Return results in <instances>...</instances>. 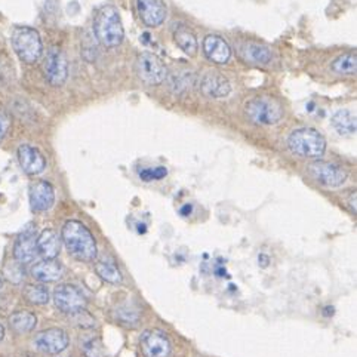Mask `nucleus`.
Masks as SVG:
<instances>
[{
    "label": "nucleus",
    "instance_id": "24",
    "mask_svg": "<svg viewBox=\"0 0 357 357\" xmlns=\"http://www.w3.org/2000/svg\"><path fill=\"white\" fill-rule=\"evenodd\" d=\"M95 271H97V275L104 282L112 283V284H119L123 279L121 270H119L117 266L110 259L97 261V264H95Z\"/></svg>",
    "mask_w": 357,
    "mask_h": 357
},
{
    "label": "nucleus",
    "instance_id": "14",
    "mask_svg": "<svg viewBox=\"0 0 357 357\" xmlns=\"http://www.w3.org/2000/svg\"><path fill=\"white\" fill-rule=\"evenodd\" d=\"M137 12L147 27H159L166 20L163 0H137Z\"/></svg>",
    "mask_w": 357,
    "mask_h": 357
},
{
    "label": "nucleus",
    "instance_id": "34",
    "mask_svg": "<svg viewBox=\"0 0 357 357\" xmlns=\"http://www.w3.org/2000/svg\"><path fill=\"white\" fill-rule=\"evenodd\" d=\"M192 205H185L183 209H181V213L183 215H190V212H192Z\"/></svg>",
    "mask_w": 357,
    "mask_h": 357
},
{
    "label": "nucleus",
    "instance_id": "23",
    "mask_svg": "<svg viewBox=\"0 0 357 357\" xmlns=\"http://www.w3.org/2000/svg\"><path fill=\"white\" fill-rule=\"evenodd\" d=\"M9 325L17 334H27L38 325V319L30 312H17L9 317Z\"/></svg>",
    "mask_w": 357,
    "mask_h": 357
},
{
    "label": "nucleus",
    "instance_id": "10",
    "mask_svg": "<svg viewBox=\"0 0 357 357\" xmlns=\"http://www.w3.org/2000/svg\"><path fill=\"white\" fill-rule=\"evenodd\" d=\"M141 351L146 357H169L171 342L162 331H146L141 335Z\"/></svg>",
    "mask_w": 357,
    "mask_h": 357
},
{
    "label": "nucleus",
    "instance_id": "11",
    "mask_svg": "<svg viewBox=\"0 0 357 357\" xmlns=\"http://www.w3.org/2000/svg\"><path fill=\"white\" fill-rule=\"evenodd\" d=\"M45 76L47 82L54 86L63 85V83L67 80V76H68L67 59H66V55L59 50H56V47H52V50L46 55Z\"/></svg>",
    "mask_w": 357,
    "mask_h": 357
},
{
    "label": "nucleus",
    "instance_id": "31",
    "mask_svg": "<svg viewBox=\"0 0 357 357\" xmlns=\"http://www.w3.org/2000/svg\"><path fill=\"white\" fill-rule=\"evenodd\" d=\"M190 83H192V80L187 79V76H175L172 80H171V86L174 89V92H181L184 89H187L190 86Z\"/></svg>",
    "mask_w": 357,
    "mask_h": 357
},
{
    "label": "nucleus",
    "instance_id": "2",
    "mask_svg": "<svg viewBox=\"0 0 357 357\" xmlns=\"http://www.w3.org/2000/svg\"><path fill=\"white\" fill-rule=\"evenodd\" d=\"M93 33L97 40L105 47H116L122 43L125 30L116 6L105 5L95 12Z\"/></svg>",
    "mask_w": 357,
    "mask_h": 357
},
{
    "label": "nucleus",
    "instance_id": "26",
    "mask_svg": "<svg viewBox=\"0 0 357 357\" xmlns=\"http://www.w3.org/2000/svg\"><path fill=\"white\" fill-rule=\"evenodd\" d=\"M22 294L24 298L34 305H43L50 301V292L43 284H27Z\"/></svg>",
    "mask_w": 357,
    "mask_h": 357
},
{
    "label": "nucleus",
    "instance_id": "3",
    "mask_svg": "<svg viewBox=\"0 0 357 357\" xmlns=\"http://www.w3.org/2000/svg\"><path fill=\"white\" fill-rule=\"evenodd\" d=\"M289 150L296 156L307 159H320L326 150V139L312 128L296 129L288 138Z\"/></svg>",
    "mask_w": 357,
    "mask_h": 357
},
{
    "label": "nucleus",
    "instance_id": "16",
    "mask_svg": "<svg viewBox=\"0 0 357 357\" xmlns=\"http://www.w3.org/2000/svg\"><path fill=\"white\" fill-rule=\"evenodd\" d=\"M55 202L54 187L47 181H36L30 185V205L36 212L51 209Z\"/></svg>",
    "mask_w": 357,
    "mask_h": 357
},
{
    "label": "nucleus",
    "instance_id": "6",
    "mask_svg": "<svg viewBox=\"0 0 357 357\" xmlns=\"http://www.w3.org/2000/svg\"><path fill=\"white\" fill-rule=\"evenodd\" d=\"M54 303L59 312L66 314H75L86 308V296L75 284H59L54 291Z\"/></svg>",
    "mask_w": 357,
    "mask_h": 357
},
{
    "label": "nucleus",
    "instance_id": "30",
    "mask_svg": "<svg viewBox=\"0 0 357 357\" xmlns=\"http://www.w3.org/2000/svg\"><path fill=\"white\" fill-rule=\"evenodd\" d=\"M21 266H22V264H20V263L6 266V268H5V275H6V278H8L12 283H17L15 275H17L21 280L24 279V270H22V267H21Z\"/></svg>",
    "mask_w": 357,
    "mask_h": 357
},
{
    "label": "nucleus",
    "instance_id": "19",
    "mask_svg": "<svg viewBox=\"0 0 357 357\" xmlns=\"http://www.w3.org/2000/svg\"><path fill=\"white\" fill-rule=\"evenodd\" d=\"M63 273H64L63 266L54 259L40 261V263L34 264L31 268V276L36 280L43 282V283L59 280L63 278Z\"/></svg>",
    "mask_w": 357,
    "mask_h": 357
},
{
    "label": "nucleus",
    "instance_id": "22",
    "mask_svg": "<svg viewBox=\"0 0 357 357\" xmlns=\"http://www.w3.org/2000/svg\"><path fill=\"white\" fill-rule=\"evenodd\" d=\"M332 126L341 135L356 134V116L350 110H340L331 119Z\"/></svg>",
    "mask_w": 357,
    "mask_h": 357
},
{
    "label": "nucleus",
    "instance_id": "33",
    "mask_svg": "<svg viewBox=\"0 0 357 357\" xmlns=\"http://www.w3.org/2000/svg\"><path fill=\"white\" fill-rule=\"evenodd\" d=\"M350 208H351V211L356 213V192L354 193H351L350 195Z\"/></svg>",
    "mask_w": 357,
    "mask_h": 357
},
{
    "label": "nucleus",
    "instance_id": "17",
    "mask_svg": "<svg viewBox=\"0 0 357 357\" xmlns=\"http://www.w3.org/2000/svg\"><path fill=\"white\" fill-rule=\"evenodd\" d=\"M204 52L209 61L215 64L229 63L231 56V47L222 38L217 34H209L204 39Z\"/></svg>",
    "mask_w": 357,
    "mask_h": 357
},
{
    "label": "nucleus",
    "instance_id": "32",
    "mask_svg": "<svg viewBox=\"0 0 357 357\" xmlns=\"http://www.w3.org/2000/svg\"><path fill=\"white\" fill-rule=\"evenodd\" d=\"M9 126H10L9 117L2 110H0V141H2L3 137L6 135V132L9 130Z\"/></svg>",
    "mask_w": 357,
    "mask_h": 357
},
{
    "label": "nucleus",
    "instance_id": "18",
    "mask_svg": "<svg viewBox=\"0 0 357 357\" xmlns=\"http://www.w3.org/2000/svg\"><path fill=\"white\" fill-rule=\"evenodd\" d=\"M36 245H38V252L45 259H55L61 251V237L55 230L46 229L36 239Z\"/></svg>",
    "mask_w": 357,
    "mask_h": 357
},
{
    "label": "nucleus",
    "instance_id": "25",
    "mask_svg": "<svg viewBox=\"0 0 357 357\" xmlns=\"http://www.w3.org/2000/svg\"><path fill=\"white\" fill-rule=\"evenodd\" d=\"M332 68L335 73L342 76H354L357 71V55L356 52H349L338 56L334 63H332Z\"/></svg>",
    "mask_w": 357,
    "mask_h": 357
},
{
    "label": "nucleus",
    "instance_id": "36",
    "mask_svg": "<svg viewBox=\"0 0 357 357\" xmlns=\"http://www.w3.org/2000/svg\"><path fill=\"white\" fill-rule=\"evenodd\" d=\"M0 288H2V279H0Z\"/></svg>",
    "mask_w": 357,
    "mask_h": 357
},
{
    "label": "nucleus",
    "instance_id": "35",
    "mask_svg": "<svg viewBox=\"0 0 357 357\" xmlns=\"http://www.w3.org/2000/svg\"><path fill=\"white\" fill-rule=\"evenodd\" d=\"M3 337H5V328L2 324H0V341L3 340Z\"/></svg>",
    "mask_w": 357,
    "mask_h": 357
},
{
    "label": "nucleus",
    "instance_id": "5",
    "mask_svg": "<svg viewBox=\"0 0 357 357\" xmlns=\"http://www.w3.org/2000/svg\"><path fill=\"white\" fill-rule=\"evenodd\" d=\"M245 112L249 121L263 126L276 125L283 117L282 104L271 97H257L251 100L246 102Z\"/></svg>",
    "mask_w": 357,
    "mask_h": 357
},
{
    "label": "nucleus",
    "instance_id": "20",
    "mask_svg": "<svg viewBox=\"0 0 357 357\" xmlns=\"http://www.w3.org/2000/svg\"><path fill=\"white\" fill-rule=\"evenodd\" d=\"M239 54L246 63L257 66H266L273 59V54L268 47L257 43H243L239 47Z\"/></svg>",
    "mask_w": 357,
    "mask_h": 357
},
{
    "label": "nucleus",
    "instance_id": "28",
    "mask_svg": "<svg viewBox=\"0 0 357 357\" xmlns=\"http://www.w3.org/2000/svg\"><path fill=\"white\" fill-rule=\"evenodd\" d=\"M83 353H85V357H107V350L101 338H92L86 341L85 346H83Z\"/></svg>",
    "mask_w": 357,
    "mask_h": 357
},
{
    "label": "nucleus",
    "instance_id": "8",
    "mask_svg": "<svg viewBox=\"0 0 357 357\" xmlns=\"http://www.w3.org/2000/svg\"><path fill=\"white\" fill-rule=\"evenodd\" d=\"M68 335L67 332L58 328H51L39 332L34 337V347L45 354H58L68 347Z\"/></svg>",
    "mask_w": 357,
    "mask_h": 357
},
{
    "label": "nucleus",
    "instance_id": "12",
    "mask_svg": "<svg viewBox=\"0 0 357 357\" xmlns=\"http://www.w3.org/2000/svg\"><path fill=\"white\" fill-rule=\"evenodd\" d=\"M200 92L209 98H225L229 97L231 92V86L229 79L217 73V71H206V73L202 75L199 82Z\"/></svg>",
    "mask_w": 357,
    "mask_h": 357
},
{
    "label": "nucleus",
    "instance_id": "9",
    "mask_svg": "<svg viewBox=\"0 0 357 357\" xmlns=\"http://www.w3.org/2000/svg\"><path fill=\"white\" fill-rule=\"evenodd\" d=\"M308 171L317 183L326 187H340L347 180V172L334 163L314 162Z\"/></svg>",
    "mask_w": 357,
    "mask_h": 357
},
{
    "label": "nucleus",
    "instance_id": "27",
    "mask_svg": "<svg viewBox=\"0 0 357 357\" xmlns=\"http://www.w3.org/2000/svg\"><path fill=\"white\" fill-rule=\"evenodd\" d=\"M138 319H139L138 308H132L129 305H122L116 308V320L119 324L134 326L138 322Z\"/></svg>",
    "mask_w": 357,
    "mask_h": 357
},
{
    "label": "nucleus",
    "instance_id": "13",
    "mask_svg": "<svg viewBox=\"0 0 357 357\" xmlns=\"http://www.w3.org/2000/svg\"><path fill=\"white\" fill-rule=\"evenodd\" d=\"M36 229L33 225L24 230L14 243V258L20 264H29L38 255V245H36Z\"/></svg>",
    "mask_w": 357,
    "mask_h": 357
},
{
    "label": "nucleus",
    "instance_id": "21",
    "mask_svg": "<svg viewBox=\"0 0 357 357\" xmlns=\"http://www.w3.org/2000/svg\"><path fill=\"white\" fill-rule=\"evenodd\" d=\"M174 40L178 47L188 56H195L197 54V39L193 31H190L187 27H176V30L174 31Z\"/></svg>",
    "mask_w": 357,
    "mask_h": 357
},
{
    "label": "nucleus",
    "instance_id": "15",
    "mask_svg": "<svg viewBox=\"0 0 357 357\" xmlns=\"http://www.w3.org/2000/svg\"><path fill=\"white\" fill-rule=\"evenodd\" d=\"M18 160L22 171L29 175H39L46 168V159L43 154L29 144H22L18 147Z\"/></svg>",
    "mask_w": 357,
    "mask_h": 357
},
{
    "label": "nucleus",
    "instance_id": "1",
    "mask_svg": "<svg viewBox=\"0 0 357 357\" xmlns=\"http://www.w3.org/2000/svg\"><path fill=\"white\" fill-rule=\"evenodd\" d=\"M61 239L68 254L73 258L83 261V263H91L97 258L98 249L95 237L80 221H67L61 231Z\"/></svg>",
    "mask_w": 357,
    "mask_h": 357
},
{
    "label": "nucleus",
    "instance_id": "7",
    "mask_svg": "<svg viewBox=\"0 0 357 357\" xmlns=\"http://www.w3.org/2000/svg\"><path fill=\"white\" fill-rule=\"evenodd\" d=\"M135 71L146 85H160L166 79V67L160 59L151 52H142L137 56Z\"/></svg>",
    "mask_w": 357,
    "mask_h": 357
},
{
    "label": "nucleus",
    "instance_id": "4",
    "mask_svg": "<svg viewBox=\"0 0 357 357\" xmlns=\"http://www.w3.org/2000/svg\"><path fill=\"white\" fill-rule=\"evenodd\" d=\"M10 40L12 47L22 63L34 64L39 61L43 52V45L38 30L27 26H18L12 30Z\"/></svg>",
    "mask_w": 357,
    "mask_h": 357
},
{
    "label": "nucleus",
    "instance_id": "29",
    "mask_svg": "<svg viewBox=\"0 0 357 357\" xmlns=\"http://www.w3.org/2000/svg\"><path fill=\"white\" fill-rule=\"evenodd\" d=\"M166 174H168V171H166V168H163V166H158V168H142L138 171V175L142 181H158V180H162V178L166 176Z\"/></svg>",
    "mask_w": 357,
    "mask_h": 357
}]
</instances>
